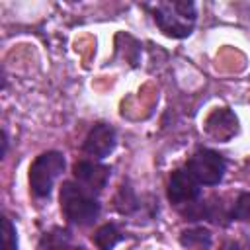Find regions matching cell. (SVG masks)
Returning a JSON list of instances; mask_svg holds the SVG:
<instances>
[{
  "mask_svg": "<svg viewBox=\"0 0 250 250\" xmlns=\"http://www.w3.org/2000/svg\"><path fill=\"white\" fill-rule=\"evenodd\" d=\"M150 14L158 29L172 39L189 37L197 20L193 2H160L150 8Z\"/></svg>",
  "mask_w": 250,
  "mask_h": 250,
  "instance_id": "cell-1",
  "label": "cell"
},
{
  "mask_svg": "<svg viewBox=\"0 0 250 250\" xmlns=\"http://www.w3.org/2000/svg\"><path fill=\"white\" fill-rule=\"evenodd\" d=\"M61 211L68 223L88 227L100 217V203L94 195L84 191L76 182H62L61 186Z\"/></svg>",
  "mask_w": 250,
  "mask_h": 250,
  "instance_id": "cell-2",
  "label": "cell"
},
{
  "mask_svg": "<svg viewBox=\"0 0 250 250\" xmlns=\"http://www.w3.org/2000/svg\"><path fill=\"white\" fill-rule=\"evenodd\" d=\"M66 158L61 150L41 152L29 166V189L35 197L45 199L51 195L55 182L64 172Z\"/></svg>",
  "mask_w": 250,
  "mask_h": 250,
  "instance_id": "cell-3",
  "label": "cell"
},
{
  "mask_svg": "<svg viewBox=\"0 0 250 250\" xmlns=\"http://www.w3.org/2000/svg\"><path fill=\"white\" fill-rule=\"evenodd\" d=\"M184 168L201 186H219L227 172V160L213 148H197Z\"/></svg>",
  "mask_w": 250,
  "mask_h": 250,
  "instance_id": "cell-4",
  "label": "cell"
},
{
  "mask_svg": "<svg viewBox=\"0 0 250 250\" xmlns=\"http://www.w3.org/2000/svg\"><path fill=\"white\" fill-rule=\"evenodd\" d=\"M72 176H74V182L84 191H88L90 195L96 197L107 186L111 168L102 162H96V160H78L72 166Z\"/></svg>",
  "mask_w": 250,
  "mask_h": 250,
  "instance_id": "cell-5",
  "label": "cell"
},
{
  "mask_svg": "<svg viewBox=\"0 0 250 250\" xmlns=\"http://www.w3.org/2000/svg\"><path fill=\"white\" fill-rule=\"evenodd\" d=\"M168 199L174 205H184V203H191L197 201L201 195V184L186 170V168H178L170 174L168 180Z\"/></svg>",
  "mask_w": 250,
  "mask_h": 250,
  "instance_id": "cell-6",
  "label": "cell"
},
{
  "mask_svg": "<svg viewBox=\"0 0 250 250\" xmlns=\"http://www.w3.org/2000/svg\"><path fill=\"white\" fill-rule=\"evenodd\" d=\"M115 145H117L115 129L107 123H96L88 131V135L84 139V145H82V150L88 156L96 158V160H104L105 156H109L113 152Z\"/></svg>",
  "mask_w": 250,
  "mask_h": 250,
  "instance_id": "cell-7",
  "label": "cell"
},
{
  "mask_svg": "<svg viewBox=\"0 0 250 250\" xmlns=\"http://www.w3.org/2000/svg\"><path fill=\"white\" fill-rule=\"evenodd\" d=\"M203 129L211 139L227 143L238 133V117L229 107H217L207 115Z\"/></svg>",
  "mask_w": 250,
  "mask_h": 250,
  "instance_id": "cell-8",
  "label": "cell"
},
{
  "mask_svg": "<svg viewBox=\"0 0 250 250\" xmlns=\"http://www.w3.org/2000/svg\"><path fill=\"white\" fill-rule=\"evenodd\" d=\"M125 238V234L113 225V223H105L102 225L94 234H92V242L98 250H113L121 240Z\"/></svg>",
  "mask_w": 250,
  "mask_h": 250,
  "instance_id": "cell-9",
  "label": "cell"
},
{
  "mask_svg": "<svg viewBox=\"0 0 250 250\" xmlns=\"http://www.w3.org/2000/svg\"><path fill=\"white\" fill-rule=\"evenodd\" d=\"M180 244L186 248H209L211 246V232L203 227H193V229H186L180 234Z\"/></svg>",
  "mask_w": 250,
  "mask_h": 250,
  "instance_id": "cell-10",
  "label": "cell"
},
{
  "mask_svg": "<svg viewBox=\"0 0 250 250\" xmlns=\"http://www.w3.org/2000/svg\"><path fill=\"white\" fill-rule=\"evenodd\" d=\"M70 242V232L62 229H53L51 232H45L41 238V250H66Z\"/></svg>",
  "mask_w": 250,
  "mask_h": 250,
  "instance_id": "cell-11",
  "label": "cell"
},
{
  "mask_svg": "<svg viewBox=\"0 0 250 250\" xmlns=\"http://www.w3.org/2000/svg\"><path fill=\"white\" fill-rule=\"evenodd\" d=\"M230 219L234 221H250V191H242L232 209H230Z\"/></svg>",
  "mask_w": 250,
  "mask_h": 250,
  "instance_id": "cell-12",
  "label": "cell"
},
{
  "mask_svg": "<svg viewBox=\"0 0 250 250\" xmlns=\"http://www.w3.org/2000/svg\"><path fill=\"white\" fill-rule=\"evenodd\" d=\"M2 250H18L16 225L8 217H2Z\"/></svg>",
  "mask_w": 250,
  "mask_h": 250,
  "instance_id": "cell-13",
  "label": "cell"
},
{
  "mask_svg": "<svg viewBox=\"0 0 250 250\" xmlns=\"http://www.w3.org/2000/svg\"><path fill=\"white\" fill-rule=\"evenodd\" d=\"M8 145H10V139H8V131H6V127H4V129H2V152H0L2 158L8 154Z\"/></svg>",
  "mask_w": 250,
  "mask_h": 250,
  "instance_id": "cell-14",
  "label": "cell"
},
{
  "mask_svg": "<svg viewBox=\"0 0 250 250\" xmlns=\"http://www.w3.org/2000/svg\"><path fill=\"white\" fill-rule=\"evenodd\" d=\"M223 250H240V248H238V244H236V242H225Z\"/></svg>",
  "mask_w": 250,
  "mask_h": 250,
  "instance_id": "cell-15",
  "label": "cell"
},
{
  "mask_svg": "<svg viewBox=\"0 0 250 250\" xmlns=\"http://www.w3.org/2000/svg\"><path fill=\"white\" fill-rule=\"evenodd\" d=\"M76 250H82V248H76Z\"/></svg>",
  "mask_w": 250,
  "mask_h": 250,
  "instance_id": "cell-16",
  "label": "cell"
}]
</instances>
